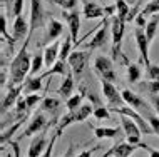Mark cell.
<instances>
[{
    "label": "cell",
    "mask_w": 159,
    "mask_h": 157,
    "mask_svg": "<svg viewBox=\"0 0 159 157\" xmlns=\"http://www.w3.org/2000/svg\"><path fill=\"white\" fill-rule=\"evenodd\" d=\"M122 99H124V102H126L127 105H131L132 109H136L137 112H149V114H152L151 110L154 107H151V104L148 102L146 99H143L141 95H137L136 92H132V90H129V89H124L122 90Z\"/></svg>",
    "instance_id": "9c48e42d"
},
{
    "label": "cell",
    "mask_w": 159,
    "mask_h": 157,
    "mask_svg": "<svg viewBox=\"0 0 159 157\" xmlns=\"http://www.w3.org/2000/svg\"><path fill=\"white\" fill-rule=\"evenodd\" d=\"M61 47H62L61 40H55V42H52V44L45 45L44 52H42V54H44L45 67H52L54 63L59 60V55H61Z\"/></svg>",
    "instance_id": "ac0fdd59"
},
{
    "label": "cell",
    "mask_w": 159,
    "mask_h": 157,
    "mask_svg": "<svg viewBox=\"0 0 159 157\" xmlns=\"http://www.w3.org/2000/svg\"><path fill=\"white\" fill-rule=\"evenodd\" d=\"M139 144H141V149L149 152V157H159V150L157 149H152V147L149 146V144H146V142H139Z\"/></svg>",
    "instance_id": "8d00e7d4"
},
{
    "label": "cell",
    "mask_w": 159,
    "mask_h": 157,
    "mask_svg": "<svg viewBox=\"0 0 159 157\" xmlns=\"http://www.w3.org/2000/svg\"><path fill=\"white\" fill-rule=\"evenodd\" d=\"M29 40H30V37H29L27 40H24L22 49L19 50V54H17L10 62V82H8V87L22 85V84L25 82L27 74H30L32 57H30V54L27 52Z\"/></svg>",
    "instance_id": "6da1fadb"
},
{
    "label": "cell",
    "mask_w": 159,
    "mask_h": 157,
    "mask_svg": "<svg viewBox=\"0 0 159 157\" xmlns=\"http://www.w3.org/2000/svg\"><path fill=\"white\" fill-rule=\"evenodd\" d=\"M45 65L44 54H35L32 57V67H30V77H35V74L40 72V69Z\"/></svg>",
    "instance_id": "4dcf8cb0"
},
{
    "label": "cell",
    "mask_w": 159,
    "mask_h": 157,
    "mask_svg": "<svg viewBox=\"0 0 159 157\" xmlns=\"http://www.w3.org/2000/svg\"><path fill=\"white\" fill-rule=\"evenodd\" d=\"M49 22V14H47L44 2L42 0H30V17H29V24H30V37L37 28H42Z\"/></svg>",
    "instance_id": "3957f363"
},
{
    "label": "cell",
    "mask_w": 159,
    "mask_h": 157,
    "mask_svg": "<svg viewBox=\"0 0 159 157\" xmlns=\"http://www.w3.org/2000/svg\"><path fill=\"white\" fill-rule=\"evenodd\" d=\"M24 92V87L22 85H15V87H8L7 94L3 95L2 99V116H5L7 110L10 107H14V105L17 104V100H19L20 94Z\"/></svg>",
    "instance_id": "e0dca14e"
},
{
    "label": "cell",
    "mask_w": 159,
    "mask_h": 157,
    "mask_svg": "<svg viewBox=\"0 0 159 157\" xmlns=\"http://www.w3.org/2000/svg\"><path fill=\"white\" fill-rule=\"evenodd\" d=\"M8 146L14 149V157H24L22 150H20V146H19V142H17V141H10V142H8Z\"/></svg>",
    "instance_id": "74e56055"
},
{
    "label": "cell",
    "mask_w": 159,
    "mask_h": 157,
    "mask_svg": "<svg viewBox=\"0 0 159 157\" xmlns=\"http://www.w3.org/2000/svg\"><path fill=\"white\" fill-rule=\"evenodd\" d=\"M109 28H111V17H104L102 22L99 24V28L96 30V33H94V37L87 42V44H84L82 47L85 50H91V52L104 47L107 39H109Z\"/></svg>",
    "instance_id": "5b68a950"
},
{
    "label": "cell",
    "mask_w": 159,
    "mask_h": 157,
    "mask_svg": "<svg viewBox=\"0 0 159 157\" xmlns=\"http://www.w3.org/2000/svg\"><path fill=\"white\" fill-rule=\"evenodd\" d=\"M89 59H91V50H74L67 59V63L70 67L72 74H74L75 80H79L84 75L85 67L89 63Z\"/></svg>",
    "instance_id": "277c9868"
},
{
    "label": "cell",
    "mask_w": 159,
    "mask_h": 157,
    "mask_svg": "<svg viewBox=\"0 0 159 157\" xmlns=\"http://www.w3.org/2000/svg\"><path fill=\"white\" fill-rule=\"evenodd\" d=\"M59 107H61V100L55 97H44L40 104V110H44V112H57Z\"/></svg>",
    "instance_id": "f1b7e54d"
},
{
    "label": "cell",
    "mask_w": 159,
    "mask_h": 157,
    "mask_svg": "<svg viewBox=\"0 0 159 157\" xmlns=\"http://www.w3.org/2000/svg\"><path fill=\"white\" fill-rule=\"evenodd\" d=\"M137 149H141V144H131V142H121L112 146L102 157H131Z\"/></svg>",
    "instance_id": "7c38bea8"
},
{
    "label": "cell",
    "mask_w": 159,
    "mask_h": 157,
    "mask_svg": "<svg viewBox=\"0 0 159 157\" xmlns=\"http://www.w3.org/2000/svg\"><path fill=\"white\" fill-rule=\"evenodd\" d=\"M47 130H42L39 132L37 137L32 139L30 146H29V152H27V157H42L44 150L47 149V135H45Z\"/></svg>",
    "instance_id": "2e32d148"
},
{
    "label": "cell",
    "mask_w": 159,
    "mask_h": 157,
    "mask_svg": "<svg viewBox=\"0 0 159 157\" xmlns=\"http://www.w3.org/2000/svg\"><path fill=\"white\" fill-rule=\"evenodd\" d=\"M94 135L96 139H117L119 135V130L114 129V127H94L91 125Z\"/></svg>",
    "instance_id": "cb8c5ba5"
},
{
    "label": "cell",
    "mask_w": 159,
    "mask_h": 157,
    "mask_svg": "<svg viewBox=\"0 0 159 157\" xmlns=\"http://www.w3.org/2000/svg\"><path fill=\"white\" fill-rule=\"evenodd\" d=\"M82 17L85 20L104 19L106 17L104 7H101L97 2H92V0H82Z\"/></svg>",
    "instance_id": "5bb4252c"
},
{
    "label": "cell",
    "mask_w": 159,
    "mask_h": 157,
    "mask_svg": "<svg viewBox=\"0 0 159 157\" xmlns=\"http://www.w3.org/2000/svg\"><path fill=\"white\" fill-rule=\"evenodd\" d=\"M143 75V70H141V62L137 63H129L127 65V80L129 84H137Z\"/></svg>",
    "instance_id": "4316f807"
},
{
    "label": "cell",
    "mask_w": 159,
    "mask_h": 157,
    "mask_svg": "<svg viewBox=\"0 0 159 157\" xmlns=\"http://www.w3.org/2000/svg\"><path fill=\"white\" fill-rule=\"evenodd\" d=\"M92 116L99 119V120H107V119H111V109L106 107V105H99V107L94 109Z\"/></svg>",
    "instance_id": "836d02e7"
},
{
    "label": "cell",
    "mask_w": 159,
    "mask_h": 157,
    "mask_svg": "<svg viewBox=\"0 0 159 157\" xmlns=\"http://www.w3.org/2000/svg\"><path fill=\"white\" fill-rule=\"evenodd\" d=\"M85 95H87V89H85V85H80V87H79V92H77L75 95H72L70 99L66 100L67 110H75V109H79L80 105H82V100H84Z\"/></svg>",
    "instance_id": "44dd1931"
},
{
    "label": "cell",
    "mask_w": 159,
    "mask_h": 157,
    "mask_svg": "<svg viewBox=\"0 0 159 157\" xmlns=\"http://www.w3.org/2000/svg\"><path fill=\"white\" fill-rule=\"evenodd\" d=\"M157 27H159V20H157V17L156 15H151V19L148 20V25H146V35H148V39L149 42H152L154 40V37H156V33H157Z\"/></svg>",
    "instance_id": "f546056e"
},
{
    "label": "cell",
    "mask_w": 159,
    "mask_h": 157,
    "mask_svg": "<svg viewBox=\"0 0 159 157\" xmlns=\"http://www.w3.org/2000/svg\"><path fill=\"white\" fill-rule=\"evenodd\" d=\"M42 77H29L25 79V82L22 84L24 87V94H37L39 90L42 89Z\"/></svg>",
    "instance_id": "d4e9b609"
},
{
    "label": "cell",
    "mask_w": 159,
    "mask_h": 157,
    "mask_svg": "<svg viewBox=\"0 0 159 157\" xmlns=\"http://www.w3.org/2000/svg\"><path fill=\"white\" fill-rule=\"evenodd\" d=\"M74 150H75V144L70 142V144H69V147H67V150L64 152V154H61L59 157H75L74 155Z\"/></svg>",
    "instance_id": "ab89813d"
},
{
    "label": "cell",
    "mask_w": 159,
    "mask_h": 157,
    "mask_svg": "<svg viewBox=\"0 0 159 157\" xmlns=\"http://www.w3.org/2000/svg\"><path fill=\"white\" fill-rule=\"evenodd\" d=\"M55 5H59L62 10H75L79 0H52Z\"/></svg>",
    "instance_id": "e575fe53"
},
{
    "label": "cell",
    "mask_w": 159,
    "mask_h": 157,
    "mask_svg": "<svg viewBox=\"0 0 159 157\" xmlns=\"http://www.w3.org/2000/svg\"><path fill=\"white\" fill-rule=\"evenodd\" d=\"M137 2H143V0H129V3H131V5H134V3H137Z\"/></svg>",
    "instance_id": "7bdbcfd3"
},
{
    "label": "cell",
    "mask_w": 159,
    "mask_h": 157,
    "mask_svg": "<svg viewBox=\"0 0 159 157\" xmlns=\"http://www.w3.org/2000/svg\"><path fill=\"white\" fill-rule=\"evenodd\" d=\"M25 119H27V116H25V117H20V119H17L15 124H12L7 130H2V135H0V142H2V146H5L7 142H10V141H12L14 134L20 129V127H22V124L25 122Z\"/></svg>",
    "instance_id": "7402d4cb"
},
{
    "label": "cell",
    "mask_w": 159,
    "mask_h": 157,
    "mask_svg": "<svg viewBox=\"0 0 159 157\" xmlns=\"http://www.w3.org/2000/svg\"><path fill=\"white\" fill-rule=\"evenodd\" d=\"M134 39H136V45L139 49V62L144 63V65H149L151 60H149V39L146 35V30L141 27L134 28Z\"/></svg>",
    "instance_id": "ba28073f"
},
{
    "label": "cell",
    "mask_w": 159,
    "mask_h": 157,
    "mask_svg": "<svg viewBox=\"0 0 159 157\" xmlns=\"http://www.w3.org/2000/svg\"><path fill=\"white\" fill-rule=\"evenodd\" d=\"M69 72H70L69 63H67L66 60H57L49 70L44 72L40 77H42V79H47V77H52V75H67Z\"/></svg>",
    "instance_id": "ffe728a7"
},
{
    "label": "cell",
    "mask_w": 159,
    "mask_h": 157,
    "mask_svg": "<svg viewBox=\"0 0 159 157\" xmlns=\"http://www.w3.org/2000/svg\"><path fill=\"white\" fill-rule=\"evenodd\" d=\"M141 14L146 15V17L159 14V0H148V3H146L143 7V10H141Z\"/></svg>",
    "instance_id": "1f68e13d"
},
{
    "label": "cell",
    "mask_w": 159,
    "mask_h": 157,
    "mask_svg": "<svg viewBox=\"0 0 159 157\" xmlns=\"http://www.w3.org/2000/svg\"><path fill=\"white\" fill-rule=\"evenodd\" d=\"M96 150H99V146L92 147V149H87V150H82V152H79V154H77V157H92V154H94Z\"/></svg>",
    "instance_id": "60d3db41"
},
{
    "label": "cell",
    "mask_w": 159,
    "mask_h": 157,
    "mask_svg": "<svg viewBox=\"0 0 159 157\" xmlns=\"http://www.w3.org/2000/svg\"><path fill=\"white\" fill-rule=\"evenodd\" d=\"M156 17H157V20H159V14H156Z\"/></svg>",
    "instance_id": "ee69618b"
},
{
    "label": "cell",
    "mask_w": 159,
    "mask_h": 157,
    "mask_svg": "<svg viewBox=\"0 0 159 157\" xmlns=\"http://www.w3.org/2000/svg\"><path fill=\"white\" fill-rule=\"evenodd\" d=\"M149 97H151V104H152L154 110H156V114L159 116V95H149Z\"/></svg>",
    "instance_id": "b9f144b4"
},
{
    "label": "cell",
    "mask_w": 159,
    "mask_h": 157,
    "mask_svg": "<svg viewBox=\"0 0 159 157\" xmlns=\"http://www.w3.org/2000/svg\"><path fill=\"white\" fill-rule=\"evenodd\" d=\"M94 72L99 75L101 80H109V82H116L117 80V74L114 69V60L107 55H97L94 59Z\"/></svg>",
    "instance_id": "7a4b0ae2"
},
{
    "label": "cell",
    "mask_w": 159,
    "mask_h": 157,
    "mask_svg": "<svg viewBox=\"0 0 159 157\" xmlns=\"http://www.w3.org/2000/svg\"><path fill=\"white\" fill-rule=\"evenodd\" d=\"M55 122H59V120H52V122L47 120V117L44 116V110L35 112L30 117V120H29L25 130L20 134V137H30V135H34V134H39V132H42V130H47L52 124H55Z\"/></svg>",
    "instance_id": "8992f818"
},
{
    "label": "cell",
    "mask_w": 159,
    "mask_h": 157,
    "mask_svg": "<svg viewBox=\"0 0 159 157\" xmlns=\"http://www.w3.org/2000/svg\"><path fill=\"white\" fill-rule=\"evenodd\" d=\"M134 22H136V27H141V28H146V25H148V20H146V15L143 14H139L134 19Z\"/></svg>",
    "instance_id": "f35d334b"
},
{
    "label": "cell",
    "mask_w": 159,
    "mask_h": 157,
    "mask_svg": "<svg viewBox=\"0 0 159 157\" xmlns=\"http://www.w3.org/2000/svg\"><path fill=\"white\" fill-rule=\"evenodd\" d=\"M47 32H45V37H44V42L47 45H49V42L52 44L59 39V37L64 33V25L62 22H59L57 19H54V17H49V22H47Z\"/></svg>",
    "instance_id": "9a60e30c"
},
{
    "label": "cell",
    "mask_w": 159,
    "mask_h": 157,
    "mask_svg": "<svg viewBox=\"0 0 159 157\" xmlns=\"http://www.w3.org/2000/svg\"><path fill=\"white\" fill-rule=\"evenodd\" d=\"M121 125H122V130L127 137V142H131V144H139L141 142L143 130H141V127L137 125L136 120H132V119L127 117V116H121Z\"/></svg>",
    "instance_id": "30bf717a"
},
{
    "label": "cell",
    "mask_w": 159,
    "mask_h": 157,
    "mask_svg": "<svg viewBox=\"0 0 159 157\" xmlns=\"http://www.w3.org/2000/svg\"><path fill=\"white\" fill-rule=\"evenodd\" d=\"M64 20L67 22V28H69V35L72 37L74 44L77 42V37H79V28H80V17H82V12L75 10H64L62 12Z\"/></svg>",
    "instance_id": "8fae6325"
},
{
    "label": "cell",
    "mask_w": 159,
    "mask_h": 157,
    "mask_svg": "<svg viewBox=\"0 0 159 157\" xmlns=\"http://www.w3.org/2000/svg\"><path fill=\"white\" fill-rule=\"evenodd\" d=\"M137 87L149 95H157L159 94V80H148L146 79L144 82L137 84Z\"/></svg>",
    "instance_id": "83f0119b"
},
{
    "label": "cell",
    "mask_w": 159,
    "mask_h": 157,
    "mask_svg": "<svg viewBox=\"0 0 159 157\" xmlns=\"http://www.w3.org/2000/svg\"><path fill=\"white\" fill-rule=\"evenodd\" d=\"M12 35L17 42L27 40L30 37V24L24 15H19L17 19H14V27H12Z\"/></svg>",
    "instance_id": "4fadbf2b"
},
{
    "label": "cell",
    "mask_w": 159,
    "mask_h": 157,
    "mask_svg": "<svg viewBox=\"0 0 159 157\" xmlns=\"http://www.w3.org/2000/svg\"><path fill=\"white\" fill-rule=\"evenodd\" d=\"M101 87H102V95L106 97L109 107H122L124 99H122V92H119L116 89V84L109 82V80H101Z\"/></svg>",
    "instance_id": "52a82bcc"
},
{
    "label": "cell",
    "mask_w": 159,
    "mask_h": 157,
    "mask_svg": "<svg viewBox=\"0 0 159 157\" xmlns=\"http://www.w3.org/2000/svg\"><path fill=\"white\" fill-rule=\"evenodd\" d=\"M7 8L5 14L8 15V19H17L19 15H22V10H24V0H8L7 5L3 7ZM2 8V10H3Z\"/></svg>",
    "instance_id": "603a6c76"
},
{
    "label": "cell",
    "mask_w": 159,
    "mask_h": 157,
    "mask_svg": "<svg viewBox=\"0 0 159 157\" xmlns=\"http://www.w3.org/2000/svg\"><path fill=\"white\" fill-rule=\"evenodd\" d=\"M25 100H27V105H29V109H34L39 102H42L44 100V97L42 95H39V94H29L27 97H25Z\"/></svg>",
    "instance_id": "d590c367"
},
{
    "label": "cell",
    "mask_w": 159,
    "mask_h": 157,
    "mask_svg": "<svg viewBox=\"0 0 159 157\" xmlns=\"http://www.w3.org/2000/svg\"><path fill=\"white\" fill-rule=\"evenodd\" d=\"M129 12H131V3L126 2V0H116V15L126 24H127Z\"/></svg>",
    "instance_id": "484cf974"
},
{
    "label": "cell",
    "mask_w": 159,
    "mask_h": 157,
    "mask_svg": "<svg viewBox=\"0 0 159 157\" xmlns=\"http://www.w3.org/2000/svg\"><path fill=\"white\" fill-rule=\"evenodd\" d=\"M144 77L148 80H159V65L157 63H149V65H144Z\"/></svg>",
    "instance_id": "d6a6232c"
},
{
    "label": "cell",
    "mask_w": 159,
    "mask_h": 157,
    "mask_svg": "<svg viewBox=\"0 0 159 157\" xmlns=\"http://www.w3.org/2000/svg\"><path fill=\"white\" fill-rule=\"evenodd\" d=\"M74 87H75V82H74V74H72V70L69 72V74L64 77L62 84L59 85V89L55 90V94H59L62 97V99H70L72 97V92H74Z\"/></svg>",
    "instance_id": "d6986e66"
}]
</instances>
